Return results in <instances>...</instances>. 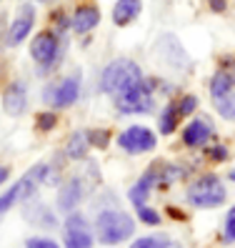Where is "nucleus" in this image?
Masks as SVG:
<instances>
[{"instance_id":"1","label":"nucleus","mask_w":235,"mask_h":248,"mask_svg":"<svg viewBox=\"0 0 235 248\" xmlns=\"http://www.w3.org/2000/svg\"><path fill=\"white\" fill-rule=\"evenodd\" d=\"M133 233H135V221L118 208L100 211L95 218V236L103 246H118L128 241Z\"/></svg>"},{"instance_id":"2","label":"nucleus","mask_w":235,"mask_h":248,"mask_svg":"<svg viewBox=\"0 0 235 248\" xmlns=\"http://www.w3.org/2000/svg\"><path fill=\"white\" fill-rule=\"evenodd\" d=\"M138 80H143V70L135 61H128V58H118V61L108 63L105 70L100 76V88L110 93V95H118L123 93L125 88L135 85Z\"/></svg>"},{"instance_id":"3","label":"nucleus","mask_w":235,"mask_h":248,"mask_svg":"<svg viewBox=\"0 0 235 248\" xmlns=\"http://www.w3.org/2000/svg\"><path fill=\"white\" fill-rule=\"evenodd\" d=\"M225 186L220 183L218 176H203L188 186V201L195 208H218L225 203Z\"/></svg>"},{"instance_id":"4","label":"nucleus","mask_w":235,"mask_h":248,"mask_svg":"<svg viewBox=\"0 0 235 248\" xmlns=\"http://www.w3.org/2000/svg\"><path fill=\"white\" fill-rule=\"evenodd\" d=\"M115 106L123 113H148L153 108V83L145 78L138 80L135 85L115 95Z\"/></svg>"},{"instance_id":"5","label":"nucleus","mask_w":235,"mask_h":248,"mask_svg":"<svg viewBox=\"0 0 235 248\" xmlns=\"http://www.w3.org/2000/svg\"><path fill=\"white\" fill-rule=\"evenodd\" d=\"M155 143H158L155 133H153L150 128H145V125H130L125 133L118 136V145H120L123 151L133 153V155L153 151V148H155Z\"/></svg>"},{"instance_id":"6","label":"nucleus","mask_w":235,"mask_h":248,"mask_svg":"<svg viewBox=\"0 0 235 248\" xmlns=\"http://www.w3.org/2000/svg\"><path fill=\"white\" fill-rule=\"evenodd\" d=\"M65 248H93V233L85 216L70 213L65 218Z\"/></svg>"},{"instance_id":"7","label":"nucleus","mask_w":235,"mask_h":248,"mask_svg":"<svg viewBox=\"0 0 235 248\" xmlns=\"http://www.w3.org/2000/svg\"><path fill=\"white\" fill-rule=\"evenodd\" d=\"M30 55L40 68H50L58 58V35L50 31L38 33L30 43Z\"/></svg>"},{"instance_id":"8","label":"nucleus","mask_w":235,"mask_h":248,"mask_svg":"<svg viewBox=\"0 0 235 248\" xmlns=\"http://www.w3.org/2000/svg\"><path fill=\"white\" fill-rule=\"evenodd\" d=\"M80 95V78L78 76H68L65 80H60L58 85L48 88L45 93V100H50L53 108H68L78 100Z\"/></svg>"},{"instance_id":"9","label":"nucleus","mask_w":235,"mask_h":248,"mask_svg":"<svg viewBox=\"0 0 235 248\" xmlns=\"http://www.w3.org/2000/svg\"><path fill=\"white\" fill-rule=\"evenodd\" d=\"M33 23H35V10H33V5H23V8L15 13V18H13L10 28H8V46H20V43L30 35Z\"/></svg>"},{"instance_id":"10","label":"nucleus","mask_w":235,"mask_h":248,"mask_svg":"<svg viewBox=\"0 0 235 248\" xmlns=\"http://www.w3.org/2000/svg\"><path fill=\"white\" fill-rule=\"evenodd\" d=\"M213 136V125L205 121V118H195L190 121L183 130V143L188 145V148H200V145H205L210 140Z\"/></svg>"},{"instance_id":"11","label":"nucleus","mask_w":235,"mask_h":248,"mask_svg":"<svg viewBox=\"0 0 235 248\" xmlns=\"http://www.w3.org/2000/svg\"><path fill=\"white\" fill-rule=\"evenodd\" d=\"M28 108V91L23 83H10L3 93V110L8 115H20Z\"/></svg>"},{"instance_id":"12","label":"nucleus","mask_w":235,"mask_h":248,"mask_svg":"<svg viewBox=\"0 0 235 248\" xmlns=\"http://www.w3.org/2000/svg\"><path fill=\"white\" fill-rule=\"evenodd\" d=\"M80 198H83V183L78 178H70L68 183H63L60 191H58V211L73 213V208L80 203Z\"/></svg>"},{"instance_id":"13","label":"nucleus","mask_w":235,"mask_h":248,"mask_svg":"<svg viewBox=\"0 0 235 248\" xmlns=\"http://www.w3.org/2000/svg\"><path fill=\"white\" fill-rule=\"evenodd\" d=\"M155 183H158V170H155V168H150L148 173H143V178H138V183L128 191L130 203H133L135 208L145 206V201H148V196H150V191H153Z\"/></svg>"},{"instance_id":"14","label":"nucleus","mask_w":235,"mask_h":248,"mask_svg":"<svg viewBox=\"0 0 235 248\" xmlns=\"http://www.w3.org/2000/svg\"><path fill=\"white\" fill-rule=\"evenodd\" d=\"M100 23V10L95 5H80L73 16V31L75 33H90L93 28Z\"/></svg>"},{"instance_id":"15","label":"nucleus","mask_w":235,"mask_h":248,"mask_svg":"<svg viewBox=\"0 0 235 248\" xmlns=\"http://www.w3.org/2000/svg\"><path fill=\"white\" fill-rule=\"evenodd\" d=\"M140 8L143 3L140 0H118L115 8H113V23L115 25H130L138 16H140Z\"/></svg>"},{"instance_id":"16","label":"nucleus","mask_w":235,"mask_h":248,"mask_svg":"<svg viewBox=\"0 0 235 248\" xmlns=\"http://www.w3.org/2000/svg\"><path fill=\"white\" fill-rule=\"evenodd\" d=\"M23 216H25L30 223H40V226H45V228L58 226V221H55L53 211H50V208H45L43 203H30V206H25Z\"/></svg>"},{"instance_id":"17","label":"nucleus","mask_w":235,"mask_h":248,"mask_svg":"<svg viewBox=\"0 0 235 248\" xmlns=\"http://www.w3.org/2000/svg\"><path fill=\"white\" fill-rule=\"evenodd\" d=\"M88 148H90V140H88V133L78 130V133H73V136L68 138L65 153H68V158H73V160H83V158L88 155Z\"/></svg>"},{"instance_id":"18","label":"nucleus","mask_w":235,"mask_h":248,"mask_svg":"<svg viewBox=\"0 0 235 248\" xmlns=\"http://www.w3.org/2000/svg\"><path fill=\"white\" fill-rule=\"evenodd\" d=\"M178 106L175 103H168L163 108V113H160V118H158V128H160V133L163 136H170L175 133V128H178Z\"/></svg>"},{"instance_id":"19","label":"nucleus","mask_w":235,"mask_h":248,"mask_svg":"<svg viewBox=\"0 0 235 248\" xmlns=\"http://www.w3.org/2000/svg\"><path fill=\"white\" fill-rule=\"evenodd\" d=\"M233 85H235V78L230 76V73H225V70H218L215 76H213V80H210V95L215 98V95L230 93V91H233Z\"/></svg>"},{"instance_id":"20","label":"nucleus","mask_w":235,"mask_h":248,"mask_svg":"<svg viewBox=\"0 0 235 248\" xmlns=\"http://www.w3.org/2000/svg\"><path fill=\"white\" fill-rule=\"evenodd\" d=\"M213 103L218 108V113L223 115L225 121H235V93H223V95H215Z\"/></svg>"},{"instance_id":"21","label":"nucleus","mask_w":235,"mask_h":248,"mask_svg":"<svg viewBox=\"0 0 235 248\" xmlns=\"http://www.w3.org/2000/svg\"><path fill=\"white\" fill-rule=\"evenodd\" d=\"M168 241H170L168 236H143L130 243V248H165Z\"/></svg>"},{"instance_id":"22","label":"nucleus","mask_w":235,"mask_h":248,"mask_svg":"<svg viewBox=\"0 0 235 248\" xmlns=\"http://www.w3.org/2000/svg\"><path fill=\"white\" fill-rule=\"evenodd\" d=\"M88 140H90V145H95V148H108V143H110V133L108 130H90L88 133Z\"/></svg>"},{"instance_id":"23","label":"nucleus","mask_w":235,"mask_h":248,"mask_svg":"<svg viewBox=\"0 0 235 248\" xmlns=\"http://www.w3.org/2000/svg\"><path fill=\"white\" fill-rule=\"evenodd\" d=\"M138 218H140L145 226H158L160 223V213L155 208H148V206H140L138 208Z\"/></svg>"},{"instance_id":"24","label":"nucleus","mask_w":235,"mask_h":248,"mask_svg":"<svg viewBox=\"0 0 235 248\" xmlns=\"http://www.w3.org/2000/svg\"><path fill=\"white\" fill-rule=\"evenodd\" d=\"M15 203H18V191H15V186H13L10 191H5L3 196H0V216L8 213L13 206H15Z\"/></svg>"},{"instance_id":"25","label":"nucleus","mask_w":235,"mask_h":248,"mask_svg":"<svg viewBox=\"0 0 235 248\" xmlns=\"http://www.w3.org/2000/svg\"><path fill=\"white\" fill-rule=\"evenodd\" d=\"M198 110V98L195 95H183L178 103V113L180 115H193Z\"/></svg>"},{"instance_id":"26","label":"nucleus","mask_w":235,"mask_h":248,"mask_svg":"<svg viewBox=\"0 0 235 248\" xmlns=\"http://www.w3.org/2000/svg\"><path fill=\"white\" fill-rule=\"evenodd\" d=\"M58 125V115L55 113H40L38 115V130H53Z\"/></svg>"},{"instance_id":"27","label":"nucleus","mask_w":235,"mask_h":248,"mask_svg":"<svg viewBox=\"0 0 235 248\" xmlns=\"http://www.w3.org/2000/svg\"><path fill=\"white\" fill-rule=\"evenodd\" d=\"M25 248H60L53 238H43V236H33L25 241Z\"/></svg>"},{"instance_id":"28","label":"nucleus","mask_w":235,"mask_h":248,"mask_svg":"<svg viewBox=\"0 0 235 248\" xmlns=\"http://www.w3.org/2000/svg\"><path fill=\"white\" fill-rule=\"evenodd\" d=\"M225 243H235V206L225 216Z\"/></svg>"},{"instance_id":"29","label":"nucleus","mask_w":235,"mask_h":248,"mask_svg":"<svg viewBox=\"0 0 235 248\" xmlns=\"http://www.w3.org/2000/svg\"><path fill=\"white\" fill-rule=\"evenodd\" d=\"M210 160H228V148L225 145H215V148H210Z\"/></svg>"},{"instance_id":"30","label":"nucleus","mask_w":235,"mask_h":248,"mask_svg":"<svg viewBox=\"0 0 235 248\" xmlns=\"http://www.w3.org/2000/svg\"><path fill=\"white\" fill-rule=\"evenodd\" d=\"M210 8H213L215 13H223V10L228 8V3H225V0H210Z\"/></svg>"},{"instance_id":"31","label":"nucleus","mask_w":235,"mask_h":248,"mask_svg":"<svg viewBox=\"0 0 235 248\" xmlns=\"http://www.w3.org/2000/svg\"><path fill=\"white\" fill-rule=\"evenodd\" d=\"M8 176H10V170H8L5 166H0V186H3V183L8 181Z\"/></svg>"},{"instance_id":"32","label":"nucleus","mask_w":235,"mask_h":248,"mask_svg":"<svg viewBox=\"0 0 235 248\" xmlns=\"http://www.w3.org/2000/svg\"><path fill=\"white\" fill-rule=\"evenodd\" d=\"M165 248H183V246H180L178 241H168V246H165Z\"/></svg>"},{"instance_id":"33","label":"nucleus","mask_w":235,"mask_h":248,"mask_svg":"<svg viewBox=\"0 0 235 248\" xmlns=\"http://www.w3.org/2000/svg\"><path fill=\"white\" fill-rule=\"evenodd\" d=\"M230 181L235 183V170H230Z\"/></svg>"},{"instance_id":"34","label":"nucleus","mask_w":235,"mask_h":248,"mask_svg":"<svg viewBox=\"0 0 235 248\" xmlns=\"http://www.w3.org/2000/svg\"><path fill=\"white\" fill-rule=\"evenodd\" d=\"M40 3H45V0H40Z\"/></svg>"}]
</instances>
